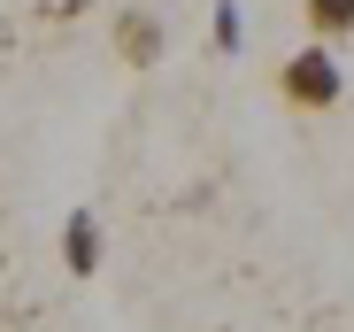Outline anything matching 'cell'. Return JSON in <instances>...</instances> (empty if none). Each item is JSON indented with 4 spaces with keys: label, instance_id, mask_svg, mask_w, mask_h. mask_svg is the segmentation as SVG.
Listing matches in <instances>:
<instances>
[{
    "label": "cell",
    "instance_id": "6da1fadb",
    "mask_svg": "<svg viewBox=\"0 0 354 332\" xmlns=\"http://www.w3.org/2000/svg\"><path fill=\"white\" fill-rule=\"evenodd\" d=\"M277 101L292 108V116H331V108L346 101V62H339V46H324V39L292 46L285 62H277Z\"/></svg>",
    "mask_w": 354,
    "mask_h": 332
},
{
    "label": "cell",
    "instance_id": "7a4b0ae2",
    "mask_svg": "<svg viewBox=\"0 0 354 332\" xmlns=\"http://www.w3.org/2000/svg\"><path fill=\"white\" fill-rule=\"evenodd\" d=\"M108 39H115V62H124V70H154L162 46H169V31H162L154 8H124V16L108 24Z\"/></svg>",
    "mask_w": 354,
    "mask_h": 332
},
{
    "label": "cell",
    "instance_id": "3957f363",
    "mask_svg": "<svg viewBox=\"0 0 354 332\" xmlns=\"http://www.w3.org/2000/svg\"><path fill=\"white\" fill-rule=\"evenodd\" d=\"M62 263H70V279H93L100 270V216L93 209H77L62 225Z\"/></svg>",
    "mask_w": 354,
    "mask_h": 332
},
{
    "label": "cell",
    "instance_id": "277c9868",
    "mask_svg": "<svg viewBox=\"0 0 354 332\" xmlns=\"http://www.w3.org/2000/svg\"><path fill=\"white\" fill-rule=\"evenodd\" d=\"M301 16H308V39H324V46L354 39V0H301Z\"/></svg>",
    "mask_w": 354,
    "mask_h": 332
},
{
    "label": "cell",
    "instance_id": "5b68a950",
    "mask_svg": "<svg viewBox=\"0 0 354 332\" xmlns=\"http://www.w3.org/2000/svg\"><path fill=\"white\" fill-rule=\"evenodd\" d=\"M216 39H223V46H239V8H231V0L216 8Z\"/></svg>",
    "mask_w": 354,
    "mask_h": 332
}]
</instances>
